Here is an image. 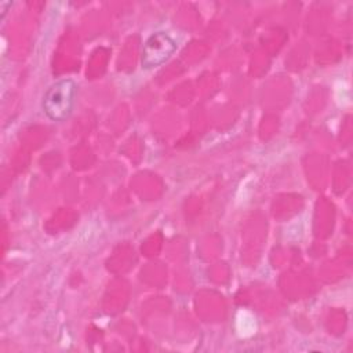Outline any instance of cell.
I'll return each instance as SVG.
<instances>
[{
  "mask_svg": "<svg viewBox=\"0 0 353 353\" xmlns=\"http://www.w3.org/2000/svg\"><path fill=\"white\" fill-rule=\"evenodd\" d=\"M76 98V83L70 79H63L52 84L44 98H43V110L54 121L66 120L74 105Z\"/></svg>",
  "mask_w": 353,
  "mask_h": 353,
  "instance_id": "obj_1",
  "label": "cell"
},
{
  "mask_svg": "<svg viewBox=\"0 0 353 353\" xmlns=\"http://www.w3.org/2000/svg\"><path fill=\"white\" fill-rule=\"evenodd\" d=\"M176 50V43L165 33L157 32L148 37L142 48V68L150 69L164 63Z\"/></svg>",
  "mask_w": 353,
  "mask_h": 353,
  "instance_id": "obj_2",
  "label": "cell"
}]
</instances>
